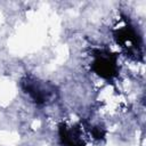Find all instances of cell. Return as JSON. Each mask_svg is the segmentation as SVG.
<instances>
[{"mask_svg": "<svg viewBox=\"0 0 146 146\" xmlns=\"http://www.w3.org/2000/svg\"><path fill=\"white\" fill-rule=\"evenodd\" d=\"M23 88L32 98V100L35 102L36 104L46 103L51 94V91L46 86L31 78H26L25 80H23Z\"/></svg>", "mask_w": 146, "mask_h": 146, "instance_id": "7a4b0ae2", "label": "cell"}, {"mask_svg": "<svg viewBox=\"0 0 146 146\" xmlns=\"http://www.w3.org/2000/svg\"><path fill=\"white\" fill-rule=\"evenodd\" d=\"M115 39L117 40V43L122 44V47L130 49L137 47L138 35L133 30V27H131L130 25H125L120 30H117V32L115 33Z\"/></svg>", "mask_w": 146, "mask_h": 146, "instance_id": "3957f363", "label": "cell"}, {"mask_svg": "<svg viewBox=\"0 0 146 146\" xmlns=\"http://www.w3.org/2000/svg\"><path fill=\"white\" fill-rule=\"evenodd\" d=\"M94 71L102 78H113L117 72L116 57L107 51H98L92 62Z\"/></svg>", "mask_w": 146, "mask_h": 146, "instance_id": "6da1fadb", "label": "cell"}, {"mask_svg": "<svg viewBox=\"0 0 146 146\" xmlns=\"http://www.w3.org/2000/svg\"><path fill=\"white\" fill-rule=\"evenodd\" d=\"M59 137L64 146H83L81 135L75 128L60 127L59 128Z\"/></svg>", "mask_w": 146, "mask_h": 146, "instance_id": "277c9868", "label": "cell"}]
</instances>
